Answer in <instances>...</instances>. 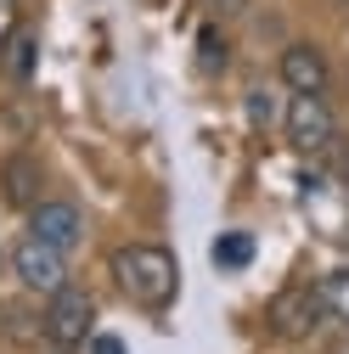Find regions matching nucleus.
Segmentation results:
<instances>
[{"instance_id":"obj_16","label":"nucleus","mask_w":349,"mask_h":354,"mask_svg":"<svg viewBox=\"0 0 349 354\" xmlns=\"http://www.w3.org/2000/svg\"><path fill=\"white\" fill-rule=\"evenodd\" d=\"M91 354H129V348H124V337L102 332V337H91Z\"/></svg>"},{"instance_id":"obj_1","label":"nucleus","mask_w":349,"mask_h":354,"mask_svg":"<svg viewBox=\"0 0 349 354\" xmlns=\"http://www.w3.org/2000/svg\"><path fill=\"white\" fill-rule=\"evenodd\" d=\"M113 276L129 292V304H141V309H169L174 292H181V264H174V253H163L152 242L118 248L113 253Z\"/></svg>"},{"instance_id":"obj_2","label":"nucleus","mask_w":349,"mask_h":354,"mask_svg":"<svg viewBox=\"0 0 349 354\" xmlns=\"http://www.w3.org/2000/svg\"><path fill=\"white\" fill-rule=\"evenodd\" d=\"M282 129H287V147H298V152H327L332 136H338L327 96H287Z\"/></svg>"},{"instance_id":"obj_6","label":"nucleus","mask_w":349,"mask_h":354,"mask_svg":"<svg viewBox=\"0 0 349 354\" xmlns=\"http://www.w3.org/2000/svg\"><path fill=\"white\" fill-rule=\"evenodd\" d=\"M28 236H39V242L57 248V253H73L79 236H84V219H79L73 203H34L28 208Z\"/></svg>"},{"instance_id":"obj_11","label":"nucleus","mask_w":349,"mask_h":354,"mask_svg":"<svg viewBox=\"0 0 349 354\" xmlns=\"http://www.w3.org/2000/svg\"><path fill=\"white\" fill-rule=\"evenodd\" d=\"M34 51H39V39H34V34H12V39H6V62H12L17 79L34 73Z\"/></svg>"},{"instance_id":"obj_15","label":"nucleus","mask_w":349,"mask_h":354,"mask_svg":"<svg viewBox=\"0 0 349 354\" xmlns=\"http://www.w3.org/2000/svg\"><path fill=\"white\" fill-rule=\"evenodd\" d=\"M203 6H208L214 17H242V12H248V0H203Z\"/></svg>"},{"instance_id":"obj_10","label":"nucleus","mask_w":349,"mask_h":354,"mask_svg":"<svg viewBox=\"0 0 349 354\" xmlns=\"http://www.w3.org/2000/svg\"><path fill=\"white\" fill-rule=\"evenodd\" d=\"M248 259H253V236H242V231H231V236L214 242V264H220V270H242Z\"/></svg>"},{"instance_id":"obj_3","label":"nucleus","mask_w":349,"mask_h":354,"mask_svg":"<svg viewBox=\"0 0 349 354\" xmlns=\"http://www.w3.org/2000/svg\"><path fill=\"white\" fill-rule=\"evenodd\" d=\"M91 321H96V304L84 287H57L51 292V309H46V337L51 348H79L91 337Z\"/></svg>"},{"instance_id":"obj_14","label":"nucleus","mask_w":349,"mask_h":354,"mask_svg":"<svg viewBox=\"0 0 349 354\" xmlns=\"http://www.w3.org/2000/svg\"><path fill=\"white\" fill-rule=\"evenodd\" d=\"M17 34V0H0V46Z\"/></svg>"},{"instance_id":"obj_13","label":"nucleus","mask_w":349,"mask_h":354,"mask_svg":"<svg viewBox=\"0 0 349 354\" xmlns=\"http://www.w3.org/2000/svg\"><path fill=\"white\" fill-rule=\"evenodd\" d=\"M197 51H203L197 62H203L208 73H214V68H226V39L214 34V28H203V34H197Z\"/></svg>"},{"instance_id":"obj_4","label":"nucleus","mask_w":349,"mask_h":354,"mask_svg":"<svg viewBox=\"0 0 349 354\" xmlns=\"http://www.w3.org/2000/svg\"><path fill=\"white\" fill-rule=\"evenodd\" d=\"M321 292L310 287V281H293V287H282L276 298H271V332L276 337H287V343H298V337H310L316 326H321Z\"/></svg>"},{"instance_id":"obj_8","label":"nucleus","mask_w":349,"mask_h":354,"mask_svg":"<svg viewBox=\"0 0 349 354\" xmlns=\"http://www.w3.org/2000/svg\"><path fill=\"white\" fill-rule=\"evenodd\" d=\"M0 197H6L12 208H34L39 203V163L28 152H12L6 163H0Z\"/></svg>"},{"instance_id":"obj_9","label":"nucleus","mask_w":349,"mask_h":354,"mask_svg":"<svg viewBox=\"0 0 349 354\" xmlns=\"http://www.w3.org/2000/svg\"><path fill=\"white\" fill-rule=\"evenodd\" d=\"M321 309L332 321H349V270H332V276H321Z\"/></svg>"},{"instance_id":"obj_5","label":"nucleus","mask_w":349,"mask_h":354,"mask_svg":"<svg viewBox=\"0 0 349 354\" xmlns=\"http://www.w3.org/2000/svg\"><path fill=\"white\" fill-rule=\"evenodd\" d=\"M12 276L28 287V292H57V287H68V253H57V248H46L39 236H23L17 248H12Z\"/></svg>"},{"instance_id":"obj_12","label":"nucleus","mask_w":349,"mask_h":354,"mask_svg":"<svg viewBox=\"0 0 349 354\" xmlns=\"http://www.w3.org/2000/svg\"><path fill=\"white\" fill-rule=\"evenodd\" d=\"M248 124H253V129H271V124H276V102H271L265 84H253V91H248Z\"/></svg>"},{"instance_id":"obj_7","label":"nucleus","mask_w":349,"mask_h":354,"mask_svg":"<svg viewBox=\"0 0 349 354\" xmlns=\"http://www.w3.org/2000/svg\"><path fill=\"white\" fill-rule=\"evenodd\" d=\"M282 84L293 96H321L327 91V57H321V46H310V39L287 46L282 51Z\"/></svg>"}]
</instances>
